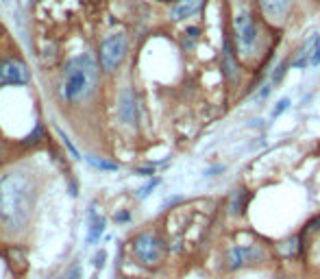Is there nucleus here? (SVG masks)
Returning <instances> with one entry per match:
<instances>
[{"mask_svg": "<svg viewBox=\"0 0 320 279\" xmlns=\"http://www.w3.org/2000/svg\"><path fill=\"white\" fill-rule=\"evenodd\" d=\"M311 68H316V65H320V39L316 42L314 46V53H311V61H309Z\"/></svg>", "mask_w": 320, "mask_h": 279, "instance_id": "nucleus-17", "label": "nucleus"}, {"mask_svg": "<svg viewBox=\"0 0 320 279\" xmlns=\"http://www.w3.org/2000/svg\"><path fill=\"white\" fill-rule=\"evenodd\" d=\"M159 3H172V0H159Z\"/></svg>", "mask_w": 320, "mask_h": 279, "instance_id": "nucleus-25", "label": "nucleus"}, {"mask_svg": "<svg viewBox=\"0 0 320 279\" xmlns=\"http://www.w3.org/2000/svg\"><path fill=\"white\" fill-rule=\"evenodd\" d=\"M187 35H190V37H199V29L190 27V29H187Z\"/></svg>", "mask_w": 320, "mask_h": 279, "instance_id": "nucleus-24", "label": "nucleus"}, {"mask_svg": "<svg viewBox=\"0 0 320 279\" xmlns=\"http://www.w3.org/2000/svg\"><path fill=\"white\" fill-rule=\"evenodd\" d=\"M259 7L270 20L275 22H281L283 15L288 13V7H290V0H259Z\"/></svg>", "mask_w": 320, "mask_h": 279, "instance_id": "nucleus-11", "label": "nucleus"}, {"mask_svg": "<svg viewBox=\"0 0 320 279\" xmlns=\"http://www.w3.org/2000/svg\"><path fill=\"white\" fill-rule=\"evenodd\" d=\"M89 166H94L98 170H118V164H113V161H107L103 157H96V155H85L83 157Z\"/></svg>", "mask_w": 320, "mask_h": 279, "instance_id": "nucleus-14", "label": "nucleus"}, {"mask_svg": "<svg viewBox=\"0 0 320 279\" xmlns=\"http://www.w3.org/2000/svg\"><path fill=\"white\" fill-rule=\"evenodd\" d=\"M57 133H59V137H61V142L65 144V149H68V151L72 153V157H77V159H79V157H83V155H81V153H79V151L75 149V144H72V140H70L68 135H65V133H63V131H61V129H57Z\"/></svg>", "mask_w": 320, "mask_h": 279, "instance_id": "nucleus-15", "label": "nucleus"}, {"mask_svg": "<svg viewBox=\"0 0 320 279\" xmlns=\"http://www.w3.org/2000/svg\"><path fill=\"white\" fill-rule=\"evenodd\" d=\"M133 253L142 264L153 266V264H157L163 255V242L155 234L144 231L133 240Z\"/></svg>", "mask_w": 320, "mask_h": 279, "instance_id": "nucleus-5", "label": "nucleus"}, {"mask_svg": "<svg viewBox=\"0 0 320 279\" xmlns=\"http://www.w3.org/2000/svg\"><path fill=\"white\" fill-rule=\"evenodd\" d=\"M31 81L27 65L18 59H5L0 63V87L5 85H27Z\"/></svg>", "mask_w": 320, "mask_h": 279, "instance_id": "nucleus-6", "label": "nucleus"}, {"mask_svg": "<svg viewBox=\"0 0 320 279\" xmlns=\"http://www.w3.org/2000/svg\"><path fill=\"white\" fill-rule=\"evenodd\" d=\"M98 85V63L92 55L81 53L65 63L61 77V96L70 103L87 101Z\"/></svg>", "mask_w": 320, "mask_h": 279, "instance_id": "nucleus-2", "label": "nucleus"}, {"mask_svg": "<svg viewBox=\"0 0 320 279\" xmlns=\"http://www.w3.org/2000/svg\"><path fill=\"white\" fill-rule=\"evenodd\" d=\"M116 220H118V223H125V220H129V214H127V212H122V214H116Z\"/></svg>", "mask_w": 320, "mask_h": 279, "instance_id": "nucleus-23", "label": "nucleus"}, {"mask_svg": "<svg viewBox=\"0 0 320 279\" xmlns=\"http://www.w3.org/2000/svg\"><path fill=\"white\" fill-rule=\"evenodd\" d=\"M33 205V185L24 172L11 170L0 177V223L7 231H20L27 225Z\"/></svg>", "mask_w": 320, "mask_h": 279, "instance_id": "nucleus-1", "label": "nucleus"}, {"mask_svg": "<svg viewBox=\"0 0 320 279\" xmlns=\"http://www.w3.org/2000/svg\"><path fill=\"white\" fill-rule=\"evenodd\" d=\"M233 33H235V42H237V48H240L242 55H253L257 48V24H255V18L253 13L246 9L244 5H240L233 13Z\"/></svg>", "mask_w": 320, "mask_h": 279, "instance_id": "nucleus-3", "label": "nucleus"}, {"mask_svg": "<svg viewBox=\"0 0 320 279\" xmlns=\"http://www.w3.org/2000/svg\"><path fill=\"white\" fill-rule=\"evenodd\" d=\"M270 85H264V89H259V94H257V101H264V98H268V94H270Z\"/></svg>", "mask_w": 320, "mask_h": 279, "instance_id": "nucleus-21", "label": "nucleus"}, {"mask_svg": "<svg viewBox=\"0 0 320 279\" xmlns=\"http://www.w3.org/2000/svg\"><path fill=\"white\" fill-rule=\"evenodd\" d=\"M290 109V98H281V101L277 103V107L273 109V118H279L283 111H288Z\"/></svg>", "mask_w": 320, "mask_h": 279, "instance_id": "nucleus-16", "label": "nucleus"}, {"mask_svg": "<svg viewBox=\"0 0 320 279\" xmlns=\"http://www.w3.org/2000/svg\"><path fill=\"white\" fill-rule=\"evenodd\" d=\"M261 249H257L255 244H240V247H231L227 251V268L229 270H237L251 262L261 260Z\"/></svg>", "mask_w": 320, "mask_h": 279, "instance_id": "nucleus-7", "label": "nucleus"}, {"mask_svg": "<svg viewBox=\"0 0 320 279\" xmlns=\"http://www.w3.org/2000/svg\"><path fill=\"white\" fill-rule=\"evenodd\" d=\"M127 57V37L122 33H111L101 42V68L113 72Z\"/></svg>", "mask_w": 320, "mask_h": 279, "instance_id": "nucleus-4", "label": "nucleus"}, {"mask_svg": "<svg viewBox=\"0 0 320 279\" xmlns=\"http://www.w3.org/2000/svg\"><path fill=\"white\" fill-rule=\"evenodd\" d=\"M61 279H79V268L75 266V268H72V270H70V273H68V275H63Z\"/></svg>", "mask_w": 320, "mask_h": 279, "instance_id": "nucleus-22", "label": "nucleus"}, {"mask_svg": "<svg viewBox=\"0 0 320 279\" xmlns=\"http://www.w3.org/2000/svg\"><path fill=\"white\" fill-rule=\"evenodd\" d=\"M120 118H122V122H127V125H135V120H137V107H135V98H133L131 89H125V92L120 94Z\"/></svg>", "mask_w": 320, "mask_h": 279, "instance_id": "nucleus-10", "label": "nucleus"}, {"mask_svg": "<svg viewBox=\"0 0 320 279\" xmlns=\"http://www.w3.org/2000/svg\"><path fill=\"white\" fill-rule=\"evenodd\" d=\"M105 260H107V253H105V251H101V253L96 255V262H94L96 268H103V266H105Z\"/></svg>", "mask_w": 320, "mask_h": 279, "instance_id": "nucleus-20", "label": "nucleus"}, {"mask_svg": "<svg viewBox=\"0 0 320 279\" xmlns=\"http://www.w3.org/2000/svg\"><path fill=\"white\" fill-rule=\"evenodd\" d=\"M203 3L205 0H177V3L170 7V20L181 22V20L192 18L196 11H201Z\"/></svg>", "mask_w": 320, "mask_h": 279, "instance_id": "nucleus-8", "label": "nucleus"}, {"mask_svg": "<svg viewBox=\"0 0 320 279\" xmlns=\"http://www.w3.org/2000/svg\"><path fill=\"white\" fill-rule=\"evenodd\" d=\"M223 68H225V75L231 79V83L235 85V83H237V65H235L233 55L229 53L227 46H225V55H223Z\"/></svg>", "mask_w": 320, "mask_h": 279, "instance_id": "nucleus-13", "label": "nucleus"}, {"mask_svg": "<svg viewBox=\"0 0 320 279\" xmlns=\"http://www.w3.org/2000/svg\"><path fill=\"white\" fill-rule=\"evenodd\" d=\"M157 183H159V179H153V181H151L149 185H146V188H142V190H139V194H137V196H139V199H146V196L151 194V190H153V188L157 185Z\"/></svg>", "mask_w": 320, "mask_h": 279, "instance_id": "nucleus-18", "label": "nucleus"}, {"mask_svg": "<svg viewBox=\"0 0 320 279\" xmlns=\"http://www.w3.org/2000/svg\"><path fill=\"white\" fill-rule=\"evenodd\" d=\"M285 75V65L281 63V65H279V68H277V72H275V77H273V83H279V81H281V77Z\"/></svg>", "mask_w": 320, "mask_h": 279, "instance_id": "nucleus-19", "label": "nucleus"}, {"mask_svg": "<svg viewBox=\"0 0 320 279\" xmlns=\"http://www.w3.org/2000/svg\"><path fill=\"white\" fill-rule=\"evenodd\" d=\"M103 231H105V218H103V216H98L96 212H94V207H92V210H89V231H87V242H89V244L98 242V240H101V236H103Z\"/></svg>", "mask_w": 320, "mask_h": 279, "instance_id": "nucleus-12", "label": "nucleus"}, {"mask_svg": "<svg viewBox=\"0 0 320 279\" xmlns=\"http://www.w3.org/2000/svg\"><path fill=\"white\" fill-rule=\"evenodd\" d=\"M318 39H320V33H314V35H309V37L305 39V44H303L301 51H299V57L292 61V68H294V70H305V68H309L311 53H314V46H316Z\"/></svg>", "mask_w": 320, "mask_h": 279, "instance_id": "nucleus-9", "label": "nucleus"}]
</instances>
